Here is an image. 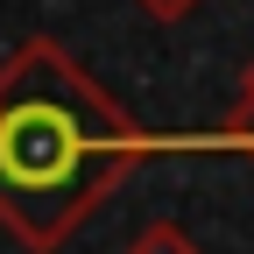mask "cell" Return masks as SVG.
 I'll use <instances>...</instances> for the list:
<instances>
[{"instance_id": "1", "label": "cell", "mask_w": 254, "mask_h": 254, "mask_svg": "<svg viewBox=\"0 0 254 254\" xmlns=\"http://www.w3.org/2000/svg\"><path fill=\"white\" fill-rule=\"evenodd\" d=\"M155 148L64 43L28 36L0 64V226L28 254H57Z\"/></svg>"}, {"instance_id": "2", "label": "cell", "mask_w": 254, "mask_h": 254, "mask_svg": "<svg viewBox=\"0 0 254 254\" xmlns=\"http://www.w3.org/2000/svg\"><path fill=\"white\" fill-rule=\"evenodd\" d=\"M219 141L254 155V64H247V78H240V99L226 106V120H219Z\"/></svg>"}, {"instance_id": "3", "label": "cell", "mask_w": 254, "mask_h": 254, "mask_svg": "<svg viewBox=\"0 0 254 254\" xmlns=\"http://www.w3.org/2000/svg\"><path fill=\"white\" fill-rule=\"evenodd\" d=\"M127 254H205V247L190 240L177 219H148V226L134 233V247H127Z\"/></svg>"}, {"instance_id": "4", "label": "cell", "mask_w": 254, "mask_h": 254, "mask_svg": "<svg viewBox=\"0 0 254 254\" xmlns=\"http://www.w3.org/2000/svg\"><path fill=\"white\" fill-rule=\"evenodd\" d=\"M134 7H141L148 21H184V14H198L205 0H134Z\"/></svg>"}]
</instances>
